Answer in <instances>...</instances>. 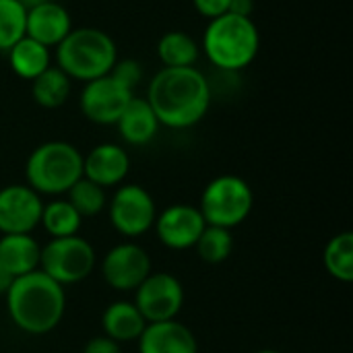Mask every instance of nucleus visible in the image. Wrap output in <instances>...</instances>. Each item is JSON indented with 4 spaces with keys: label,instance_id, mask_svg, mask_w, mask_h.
Here are the masks:
<instances>
[{
    "label": "nucleus",
    "instance_id": "obj_1",
    "mask_svg": "<svg viewBox=\"0 0 353 353\" xmlns=\"http://www.w3.org/2000/svg\"><path fill=\"white\" fill-rule=\"evenodd\" d=\"M147 103L161 126L182 130L199 124L211 105V87L196 66L163 68L147 85Z\"/></svg>",
    "mask_w": 353,
    "mask_h": 353
},
{
    "label": "nucleus",
    "instance_id": "obj_2",
    "mask_svg": "<svg viewBox=\"0 0 353 353\" xmlns=\"http://www.w3.org/2000/svg\"><path fill=\"white\" fill-rule=\"evenodd\" d=\"M4 296L10 321L27 335L54 331L66 310L64 288L39 269L17 277Z\"/></svg>",
    "mask_w": 353,
    "mask_h": 353
},
{
    "label": "nucleus",
    "instance_id": "obj_3",
    "mask_svg": "<svg viewBox=\"0 0 353 353\" xmlns=\"http://www.w3.org/2000/svg\"><path fill=\"white\" fill-rule=\"evenodd\" d=\"M207 60L225 72L248 68L261 50V31L252 17L225 12L209 21L203 33Z\"/></svg>",
    "mask_w": 353,
    "mask_h": 353
},
{
    "label": "nucleus",
    "instance_id": "obj_4",
    "mask_svg": "<svg viewBox=\"0 0 353 353\" xmlns=\"http://www.w3.org/2000/svg\"><path fill=\"white\" fill-rule=\"evenodd\" d=\"M56 66L70 81H93L112 70L118 60V48L110 33L97 27H72L54 48Z\"/></svg>",
    "mask_w": 353,
    "mask_h": 353
},
{
    "label": "nucleus",
    "instance_id": "obj_5",
    "mask_svg": "<svg viewBox=\"0 0 353 353\" xmlns=\"http://www.w3.org/2000/svg\"><path fill=\"white\" fill-rule=\"evenodd\" d=\"M25 178L37 194H66L83 178V153L72 143L46 141L29 153Z\"/></svg>",
    "mask_w": 353,
    "mask_h": 353
},
{
    "label": "nucleus",
    "instance_id": "obj_6",
    "mask_svg": "<svg viewBox=\"0 0 353 353\" xmlns=\"http://www.w3.org/2000/svg\"><path fill=\"white\" fill-rule=\"evenodd\" d=\"M254 207V192L250 184L234 174L213 178L201 196V215L207 225L232 230L240 225Z\"/></svg>",
    "mask_w": 353,
    "mask_h": 353
},
{
    "label": "nucleus",
    "instance_id": "obj_7",
    "mask_svg": "<svg viewBox=\"0 0 353 353\" xmlns=\"http://www.w3.org/2000/svg\"><path fill=\"white\" fill-rule=\"evenodd\" d=\"M93 267L95 248L79 234L68 238H52L46 246H41L39 271H43L62 288L81 283L91 275Z\"/></svg>",
    "mask_w": 353,
    "mask_h": 353
},
{
    "label": "nucleus",
    "instance_id": "obj_8",
    "mask_svg": "<svg viewBox=\"0 0 353 353\" xmlns=\"http://www.w3.org/2000/svg\"><path fill=\"white\" fill-rule=\"evenodd\" d=\"M114 230L124 238H139L147 234L157 217V207L151 192L139 184H122L116 188L108 205Z\"/></svg>",
    "mask_w": 353,
    "mask_h": 353
},
{
    "label": "nucleus",
    "instance_id": "obj_9",
    "mask_svg": "<svg viewBox=\"0 0 353 353\" xmlns=\"http://www.w3.org/2000/svg\"><path fill=\"white\" fill-rule=\"evenodd\" d=\"M132 97L134 91L124 87L118 79H114L108 72L99 79L85 83L79 97V108L89 122L110 126L118 122V118L122 116Z\"/></svg>",
    "mask_w": 353,
    "mask_h": 353
},
{
    "label": "nucleus",
    "instance_id": "obj_10",
    "mask_svg": "<svg viewBox=\"0 0 353 353\" xmlns=\"http://www.w3.org/2000/svg\"><path fill=\"white\" fill-rule=\"evenodd\" d=\"M184 304V288L178 277L161 271H151L149 277L134 290V306L147 323L174 321Z\"/></svg>",
    "mask_w": 353,
    "mask_h": 353
},
{
    "label": "nucleus",
    "instance_id": "obj_11",
    "mask_svg": "<svg viewBox=\"0 0 353 353\" xmlns=\"http://www.w3.org/2000/svg\"><path fill=\"white\" fill-rule=\"evenodd\" d=\"M151 271V256L134 242L116 244L101 263V275L116 292H134Z\"/></svg>",
    "mask_w": 353,
    "mask_h": 353
},
{
    "label": "nucleus",
    "instance_id": "obj_12",
    "mask_svg": "<svg viewBox=\"0 0 353 353\" xmlns=\"http://www.w3.org/2000/svg\"><path fill=\"white\" fill-rule=\"evenodd\" d=\"M43 201L27 184H8L0 188V232L31 234L41 219Z\"/></svg>",
    "mask_w": 353,
    "mask_h": 353
},
{
    "label": "nucleus",
    "instance_id": "obj_13",
    "mask_svg": "<svg viewBox=\"0 0 353 353\" xmlns=\"http://www.w3.org/2000/svg\"><path fill=\"white\" fill-rule=\"evenodd\" d=\"M205 219L199 207H190L184 203L170 205L155 217V232L163 246L172 250H186L194 248L196 240L205 230Z\"/></svg>",
    "mask_w": 353,
    "mask_h": 353
},
{
    "label": "nucleus",
    "instance_id": "obj_14",
    "mask_svg": "<svg viewBox=\"0 0 353 353\" xmlns=\"http://www.w3.org/2000/svg\"><path fill=\"white\" fill-rule=\"evenodd\" d=\"M130 172V157L122 145L101 143L83 155V178L101 188L120 186Z\"/></svg>",
    "mask_w": 353,
    "mask_h": 353
},
{
    "label": "nucleus",
    "instance_id": "obj_15",
    "mask_svg": "<svg viewBox=\"0 0 353 353\" xmlns=\"http://www.w3.org/2000/svg\"><path fill=\"white\" fill-rule=\"evenodd\" d=\"M72 29L70 12L56 0H43L27 8L25 35L43 43L46 48H56Z\"/></svg>",
    "mask_w": 353,
    "mask_h": 353
},
{
    "label": "nucleus",
    "instance_id": "obj_16",
    "mask_svg": "<svg viewBox=\"0 0 353 353\" xmlns=\"http://www.w3.org/2000/svg\"><path fill=\"white\" fill-rule=\"evenodd\" d=\"M137 341L141 353H199L194 333L176 319L147 323Z\"/></svg>",
    "mask_w": 353,
    "mask_h": 353
},
{
    "label": "nucleus",
    "instance_id": "obj_17",
    "mask_svg": "<svg viewBox=\"0 0 353 353\" xmlns=\"http://www.w3.org/2000/svg\"><path fill=\"white\" fill-rule=\"evenodd\" d=\"M116 126H118L122 141L128 145H134V147L149 145L161 128V124H159L157 116L153 114L151 105L147 103V99L137 97V95L130 99V103L118 118Z\"/></svg>",
    "mask_w": 353,
    "mask_h": 353
},
{
    "label": "nucleus",
    "instance_id": "obj_18",
    "mask_svg": "<svg viewBox=\"0 0 353 353\" xmlns=\"http://www.w3.org/2000/svg\"><path fill=\"white\" fill-rule=\"evenodd\" d=\"M41 246L31 234H4L0 238V265L17 279L39 269Z\"/></svg>",
    "mask_w": 353,
    "mask_h": 353
},
{
    "label": "nucleus",
    "instance_id": "obj_19",
    "mask_svg": "<svg viewBox=\"0 0 353 353\" xmlns=\"http://www.w3.org/2000/svg\"><path fill=\"white\" fill-rule=\"evenodd\" d=\"M101 327L105 337L122 343H130L137 341L141 337V333L147 327V321L143 319V314L139 312V308L134 306V302H112L103 314H101Z\"/></svg>",
    "mask_w": 353,
    "mask_h": 353
},
{
    "label": "nucleus",
    "instance_id": "obj_20",
    "mask_svg": "<svg viewBox=\"0 0 353 353\" xmlns=\"http://www.w3.org/2000/svg\"><path fill=\"white\" fill-rule=\"evenodd\" d=\"M6 58H8L10 70L23 81H33L46 68L52 66V50L27 35L21 37L6 52Z\"/></svg>",
    "mask_w": 353,
    "mask_h": 353
},
{
    "label": "nucleus",
    "instance_id": "obj_21",
    "mask_svg": "<svg viewBox=\"0 0 353 353\" xmlns=\"http://www.w3.org/2000/svg\"><path fill=\"white\" fill-rule=\"evenodd\" d=\"M155 52L163 68H184L196 64L201 48L186 31L174 29L159 37Z\"/></svg>",
    "mask_w": 353,
    "mask_h": 353
},
{
    "label": "nucleus",
    "instance_id": "obj_22",
    "mask_svg": "<svg viewBox=\"0 0 353 353\" xmlns=\"http://www.w3.org/2000/svg\"><path fill=\"white\" fill-rule=\"evenodd\" d=\"M70 89H72L70 77L54 64L31 81V97L37 105L46 110H56L64 105L70 97Z\"/></svg>",
    "mask_w": 353,
    "mask_h": 353
},
{
    "label": "nucleus",
    "instance_id": "obj_23",
    "mask_svg": "<svg viewBox=\"0 0 353 353\" xmlns=\"http://www.w3.org/2000/svg\"><path fill=\"white\" fill-rule=\"evenodd\" d=\"M81 223H83V217L77 213V209L68 201L58 199L52 203H43L39 225H43V230L52 238L77 236L81 230Z\"/></svg>",
    "mask_w": 353,
    "mask_h": 353
},
{
    "label": "nucleus",
    "instance_id": "obj_24",
    "mask_svg": "<svg viewBox=\"0 0 353 353\" xmlns=\"http://www.w3.org/2000/svg\"><path fill=\"white\" fill-rule=\"evenodd\" d=\"M325 269L331 277H335L341 283L353 281V234L341 232L333 236L325 248L323 254Z\"/></svg>",
    "mask_w": 353,
    "mask_h": 353
},
{
    "label": "nucleus",
    "instance_id": "obj_25",
    "mask_svg": "<svg viewBox=\"0 0 353 353\" xmlns=\"http://www.w3.org/2000/svg\"><path fill=\"white\" fill-rule=\"evenodd\" d=\"M201 261L209 265H219L230 259L234 250V236L232 230L225 228H215V225H205L201 238L194 244Z\"/></svg>",
    "mask_w": 353,
    "mask_h": 353
},
{
    "label": "nucleus",
    "instance_id": "obj_26",
    "mask_svg": "<svg viewBox=\"0 0 353 353\" xmlns=\"http://www.w3.org/2000/svg\"><path fill=\"white\" fill-rule=\"evenodd\" d=\"M68 194V203L77 209V213L81 217H95L99 215L105 205H108V194H105V188H101L99 184L87 180V178H81L77 180L70 190L66 192Z\"/></svg>",
    "mask_w": 353,
    "mask_h": 353
},
{
    "label": "nucleus",
    "instance_id": "obj_27",
    "mask_svg": "<svg viewBox=\"0 0 353 353\" xmlns=\"http://www.w3.org/2000/svg\"><path fill=\"white\" fill-rule=\"evenodd\" d=\"M27 8L19 0H0V52H8L25 37Z\"/></svg>",
    "mask_w": 353,
    "mask_h": 353
},
{
    "label": "nucleus",
    "instance_id": "obj_28",
    "mask_svg": "<svg viewBox=\"0 0 353 353\" xmlns=\"http://www.w3.org/2000/svg\"><path fill=\"white\" fill-rule=\"evenodd\" d=\"M110 74L114 79H118L124 87L128 89H137V85L143 81V68H141V62L134 60V58H118L116 64L112 66Z\"/></svg>",
    "mask_w": 353,
    "mask_h": 353
},
{
    "label": "nucleus",
    "instance_id": "obj_29",
    "mask_svg": "<svg viewBox=\"0 0 353 353\" xmlns=\"http://www.w3.org/2000/svg\"><path fill=\"white\" fill-rule=\"evenodd\" d=\"M192 6L203 19L211 21L215 17H221V14L230 12L232 0H192Z\"/></svg>",
    "mask_w": 353,
    "mask_h": 353
},
{
    "label": "nucleus",
    "instance_id": "obj_30",
    "mask_svg": "<svg viewBox=\"0 0 353 353\" xmlns=\"http://www.w3.org/2000/svg\"><path fill=\"white\" fill-rule=\"evenodd\" d=\"M83 353H122V347L118 341H114L105 335H99V337H93L91 341L85 343Z\"/></svg>",
    "mask_w": 353,
    "mask_h": 353
},
{
    "label": "nucleus",
    "instance_id": "obj_31",
    "mask_svg": "<svg viewBox=\"0 0 353 353\" xmlns=\"http://www.w3.org/2000/svg\"><path fill=\"white\" fill-rule=\"evenodd\" d=\"M254 10V0H232L230 12L242 14V17H252Z\"/></svg>",
    "mask_w": 353,
    "mask_h": 353
},
{
    "label": "nucleus",
    "instance_id": "obj_32",
    "mask_svg": "<svg viewBox=\"0 0 353 353\" xmlns=\"http://www.w3.org/2000/svg\"><path fill=\"white\" fill-rule=\"evenodd\" d=\"M12 281H14V277L0 265V296H4L8 292V288L12 285Z\"/></svg>",
    "mask_w": 353,
    "mask_h": 353
},
{
    "label": "nucleus",
    "instance_id": "obj_33",
    "mask_svg": "<svg viewBox=\"0 0 353 353\" xmlns=\"http://www.w3.org/2000/svg\"><path fill=\"white\" fill-rule=\"evenodd\" d=\"M25 8H31V6H35V4H39V2H43V0H19Z\"/></svg>",
    "mask_w": 353,
    "mask_h": 353
},
{
    "label": "nucleus",
    "instance_id": "obj_34",
    "mask_svg": "<svg viewBox=\"0 0 353 353\" xmlns=\"http://www.w3.org/2000/svg\"><path fill=\"white\" fill-rule=\"evenodd\" d=\"M256 353H279V352H273V350H263V352H256Z\"/></svg>",
    "mask_w": 353,
    "mask_h": 353
}]
</instances>
